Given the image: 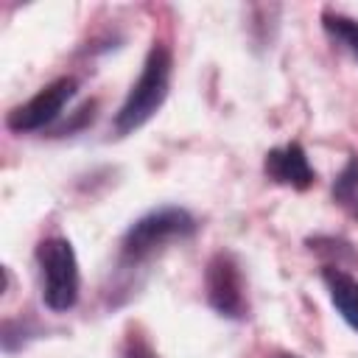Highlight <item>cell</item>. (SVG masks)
I'll return each mask as SVG.
<instances>
[{
    "mask_svg": "<svg viewBox=\"0 0 358 358\" xmlns=\"http://www.w3.org/2000/svg\"><path fill=\"white\" fill-rule=\"evenodd\" d=\"M274 358H299V355H288V352H280V355H274Z\"/></svg>",
    "mask_w": 358,
    "mask_h": 358,
    "instance_id": "cell-11",
    "label": "cell"
},
{
    "mask_svg": "<svg viewBox=\"0 0 358 358\" xmlns=\"http://www.w3.org/2000/svg\"><path fill=\"white\" fill-rule=\"evenodd\" d=\"M123 358H159L157 352H154V347L143 338V336H129L126 338V347H123Z\"/></svg>",
    "mask_w": 358,
    "mask_h": 358,
    "instance_id": "cell-10",
    "label": "cell"
},
{
    "mask_svg": "<svg viewBox=\"0 0 358 358\" xmlns=\"http://www.w3.org/2000/svg\"><path fill=\"white\" fill-rule=\"evenodd\" d=\"M171 70H173V59H171L168 45L154 42L145 62H143L137 81L129 87V92H126V98L115 115L117 134L137 131L140 126H145L159 112V106L165 103L168 90H171Z\"/></svg>",
    "mask_w": 358,
    "mask_h": 358,
    "instance_id": "cell-1",
    "label": "cell"
},
{
    "mask_svg": "<svg viewBox=\"0 0 358 358\" xmlns=\"http://www.w3.org/2000/svg\"><path fill=\"white\" fill-rule=\"evenodd\" d=\"M76 95V78L70 76H62L56 81H50L48 87H42L34 98H28L25 103L14 106L6 117V126L11 131H36V129H45L48 123H53L62 109L73 101Z\"/></svg>",
    "mask_w": 358,
    "mask_h": 358,
    "instance_id": "cell-5",
    "label": "cell"
},
{
    "mask_svg": "<svg viewBox=\"0 0 358 358\" xmlns=\"http://www.w3.org/2000/svg\"><path fill=\"white\" fill-rule=\"evenodd\" d=\"M196 232V218L182 207H157L145 215H140L120 241V257L123 263L134 266L148 260L154 252H159L171 241H182Z\"/></svg>",
    "mask_w": 358,
    "mask_h": 358,
    "instance_id": "cell-2",
    "label": "cell"
},
{
    "mask_svg": "<svg viewBox=\"0 0 358 358\" xmlns=\"http://www.w3.org/2000/svg\"><path fill=\"white\" fill-rule=\"evenodd\" d=\"M263 171L271 182L277 185H288V187H296V190H305L313 185L316 179V171L310 168L308 162V154L299 143H285V145H277L266 154V162H263Z\"/></svg>",
    "mask_w": 358,
    "mask_h": 358,
    "instance_id": "cell-6",
    "label": "cell"
},
{
    "mask_svg": "<svg viewBox=\"0 0 358 358\" xmlns=\"http://www.w3.org/2000/svg\"><path fill=\"white\" fill-rule=\"evenodd\" d=\"M322 282L327 288V296L333 302V308L338 310V316L352 327L358 330V280L338 268V266H324L322 268Z\"/></svg>",
    "mask_w": 358,
    "mask_h": 358,
    "instance_id": "cell-7",
    "label": "cell"
},
{
    "mask_svg": "<svg viewBox=\"0 0 358 358\" xmlns=\"http://www.w3.org/2000/svg\"><path fill=\"white\" fill-rule=\"evenodd\" d=\"M36 266H39V282H42V302L56 313L70 310L78 302V285H81L73 243L59 235L39 241Z\"/></svg>",
    "mask_w": 358,
    "mask_h": 358,
    "instance_id": "cell-3",
    "label": "cell"
},
{
    "mask_svg": "<svg viewBox=\"0 0 358 358\" xmlns=\"http://www.w3.org/2000/svg\"><path fill=\"white\" fill-rule=\"evenodd\" d=\"M204 288H207V302L213 305L215 313L227 319H243L246 316V285L238 260L229 252H218L210 257L207 271H204Z\"/></svg>",
    "mask_w": 358,
    "mask_h": 358,
    "instance_id": "cell-4",
    "label": "cell"
},
{
    "mask_svg": "<svg viewBox=\"0 0 358 358\" xmlns=\"http://www.w3.org/2000/svg\"><path fill=\"white\" fill-rule=\"evenodd\" d=\"M322 28L341 50H347L358 62V20L355 17H347L341 11H322Z\"/></svg>",
    "mask_w": 358,
    "mask_h": 358,
    "instance_id": "cell-8",
    "label": "cell"
},
{
    "mask_svg": "<svg viewBox=\"0 0 358 358\" xmlns=\"http://www.w3.org/2000/svg\"><path fill=\"white\" fill-rule=\"evenodd\" d=\"M333 201L358 221V157H350L333 179Z\"/></svg>",
    "mask_w": 358,
    "mask_h": 358,
    "instance_id": "cell-9",
    "label": "cell"
}]
</instances>
